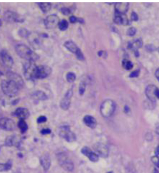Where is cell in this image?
Listing matches in <instances>:
<instances>
[{
	"label": "cell",
	"mask_w": 159,
	"mask_h": 173,
	"mask_svg": "<svg viewBox=\"0 0 159 173\" xmlns=\"http://www.w3.org/2000/svg\"><path fill=\"white\" fill-rule=\"evenodd\" d=\"M31 43L33 46H37L40 44V40L37 37H34L33 39H31Z\"/></svg>",
	"instance_id": "obj_36"
},
{
	"label": "cell",
	"mask_w": 159,
	"mask_h": 173,
	"mask_svg": "<svg viewBox=\"0 0 159 173\" xmlns=\"http://www.w3.org/2000/svg\"><path fill=\"white\" fill-rule=\"evenodd\" d=\"M94 149L98 154L102 157H106L108 156L109 150L105 145L101 143H95L94 145Z\"/></svg>",
	"instance_id": "obj_12"
},
{
	"label": "cell",
	"mask_w": 159,
	"mask_h": 173,
	"mask_svg": "<svg viewBox=\"0 0 159 173\" xmlns=\"http://www.w3.org/2000/svg\"><path fill=\"white\" fill-rule=\"evenodd\" d=\"M139 71L138 70H136V71H133L132 72H131L130 74V77L131 78H135V77H138V75H139Z\"/></svg>",
	"instance_id": "obj_39"
},
{
	"label": "cell",
	"mask_w": 159,
	"mask_h": 173,
	"mask_svg": "<svg viewBox=\"0 0 159 173\" xmlns=\"http://www.w3.org/2000/svg\"><path fill=\"white\" fill-rule=\"evenodd\" d=\"M59 28L60 29L62 30H65L68 28V23L67 20L65 19H63L60 21L59 24Z\"/></svg>",
	"instance_id": "obj_30"
},
{
	"label": "cell",
	"mask_w": 159,
	"mask_h": 173,
	"mask_svg": "<svg viewBox=\"0 0 159 173\" xmlns=\"http://www.w3.org/2000/svg\"><path fill=\"white\" fill-rule=\"evenodd\" d=\"M153 173H159V171H158V170H157L156 169H155L153 170Z\"/></svg>",
	"instance_id": "obj_49"
},
{
	"label": "cell",
	"mask_w": 159,
	"mask_h": 173,
	"mask_svg": "<svg viewBox=\"0 0 159 173\" xmlns=\"http://www.w3.org/2000/svg\"><path fill=\"white\" fill-rule=\"evenodd\" d=\"M142 45V40L140 39H136L129 43V46L131 49L136 50L138 48H140Z\"/></svg>",
	"instance_id": "obj_24"
},
{
	"label": "cell",
	"mask_w": 159,
	"mask_h": 173,
	"mask_svg": "<svg viewBox=\"0 0 159 173\" xmlns=\"http://www.w3.org/2000/svg\"><path fill=\"white\" fill-rule=\"evenodd\" d=\"M83 121L87 126L92 129L95 128L97 126V121L94 117L90 116V115L85 116L84 117Z\"/></svg>",
	"instance_id": "obj_20"
},
{
	"label": "cell",
	"mask_w": 159,
	"mask_h": 173,
	"mask_svg": "<svg viewBox=\"0 0 159 173\" xmlns=\"http://www.w3.org/2000/svg\"><path fill=\"white\" fill-rule=\"evenodd\" d=\"M131 19L134 21H138V14L134 12H132L131 15Z\"/></svg>",
	"instance_id": "obj_41"
},
{
	"label": "cell",
	"mask_w": 159,
	"mask_h": 173,
	"mask_svg": "<svg viewBox=\"0 0 159 173\" xmlns=\"http://www.w3.org/2000/svg\"><path fill=\"white\" fill-rule=\"evenodd\" d=\"M2 24V22L1 20H0V27L1 26Z\"/></svg>",
	"instance_id": "obj_50"
},
{
	"label": "cell",
	"mask_w": 159,
	"mask_h": 173,
	"mask_svg": "<svg viewBox=\"0 0 159 173\" xmlns=\"http://www.w3.org/2000/svg\"><path fill=\"white\" fill-rule=\"evenodd\" d=\"M66 78L67 81L70 83H72L74 82L76 79V74L74 72H69L67 73L66 75Z\"/></svg>",
	"instance_id": "obj_31"
},
{
	"label": "cell",
	"mask_w": 159,
	"mask_h": 173,
	"mask_svg": "<svg viewBox=\"0 0 159 173\" xmlns=\"http://www.w3.org/2000/svg\"><path fill=\"white\" fill-rule=\"evenodd\" d=\"M7 76L8 77V79L14 81L15 82L18 84L19 86L21 88L22 87L23 84H24L23 80L21 77L20 75H19L18 74H16L15 72H9L7 73Z\"/></svg>",
	"instance_id": "obj_16"
},
{
	"label": "cell",
	"mask_w": 159,
	"mask_h": 173,
	"mask_svg": "<svg viewBox=\"0 0 159 173\" xmlns=\"http://www.w3.org/2000/svg\"><path fill=\"white\" fill-rule=\"evenodd\" d=\"M113 173L112 172H108V173Z\"/></svg>",
	"instance_id": "obj_52"
},
{
	"label": "cell",
	"mask_w": 159,
	"mask_h": 173,
	"mask_svg": "<svg viewBox=\"0 0 159 173\" xmlns=\"http://www.w3.org/2000/svg\"><path fill=\"white\" fill-rule=\"evenodd\" d=\"M76 55L77 57L80 60H84V55L83 54L82 51H81V50L79 49L78 51H77V53H76Z\"/></svg>",
	"instance_id": "obj_37"
},
{
	"label": "cell",
	"mask_w": 159,
	"mask_h": 173,
	"mask_svg": "<svg viewBox=\"0 0 159 173\" xmlns=\"http://www.w3.org/2000/svg\"><path fill=\"white\" fill-rule=\"evenodd\" d=\"M156 86L153 85H150L148 86L146 88V95L148 97V98L149 99L150 101H152V102H155L156 101V96L155 95V92L156 90Z\"/></svg>",
	"instance_id": "obj_17"
},
{
	"label": "cell",
	"mask_w": 159,
	"mask_h": 173,
	"mask_svg": "<svg viewBox=\"0 0 159 173\" xmlns=\"http://www.w3.org/2000/svg\"><path fill=\"white\" fill-rule=\"evenodd\" d=\"M58 161L61 167L67 171H72L74 169V165L71 160L68 159L64 153H60L58 156Z\"/></svg>",
	"instance_id": "obj_6"
},
{
	"label": "cell",
	"mask_w": 159,
	"mask_h": 173,
	"mask_svg": "<svg viewBox=\"0 0 159 173\" xmlns=\"http://www.w3.org/2000/svg\"><path fill=\"white\" fill-rule=\"evenodd\" d=\"M39 6L43 12L46 13L50 11L51 8V4L50 3L43 2V3H39Z\"/></svg>",
	"instance_id": "obj_26"
},
{
	"label": "cell",
	"mask_w": 159,
	"mask_h": 173,
	"mask_svg": "<svg viewBox=\"0 0 159 173\" xmlns=\"http://www.w3.org/2000/svg\"><path fill=\"white\" fill-rule=\"evenodd\" d=\"M4 18L6 21L10 22H21L23 21V18L22 16L13 12L8 11L4 13Z\"/></svg>",
	"instance_id": "obj_10"
},
{
	"label": "cell",
	"mask_w": 159,
	"mask_h": 173,
	"mask_svg": "<svg viewBox=\"0 0 159 173\" xmlns=\"http://www.w3.org/2000/svg\"><path fill=\"white\" fill-rule=\"evenodd\" d=\"M3 75V72H2L0 71V75Z\"/></svg>",
	"instance_id": "obj_51"
},
{
	"label": "cell",
	"mask_w": 159,
	"mask_h": 173,
	"mask_svg": "<svg viewBox=\"0 0 159 173\" xmlns=\"http://www.w3.org/2000/svg\"><path fill=\"white\" fill-rule=\"evenodd\" d=\"M129 4L126 2L117 3L115 4V10L118 13L125 14V12L128 10Z\"/></svg>",
	"instance_id": "obj_21"
},
{
	"label": "cell",
	"mask_w": 159,
	"mask_h": 173,
	"mask_svg": "<svg viewBox=\"0 0 159 173\" xmlns=\"http://www.w3.org/2000/svg\"><path fill=\"white\" fill-rule=\"evenodd\" d=\"M47 119L46 117L45 116H41L37 118V122L38 123H44L46 121Z\"/></svg>",
	"instance_id": "obj_38"
},
{
	"label": "cell",
	"mask_w": 159,
	"mask_h": 173,
	"mask_svg": "<svg viewBox=\"0 0 159 173\" xmlns=\"http://www.w3.org/2000/svg\"><path fill=\"white\" fill-rule=\"evenodd\" d=\"M16 51L21 58L28 61H34L38 60V55L25 44H18L16 46Z\"/></svg>",
	"instance_id": "obj_1"
},
{
	"label": "cell",
	"mask_w": 159,
	"mask_h": 173,
	"mask_svg": "<svg viewBox=\"0 0 159 173\" xmlns=\"http://www.w3.org/2000/svg\"><path fill=\"white\" fill-rule=\"evenodd\" d=\"M51 68L47 65L37 66L36 79H44L48 77L51 72Z\"/></svg>",
	"instance_id": "obj_9"
},
{
	"label": "cell",
	"mask_w": 159,
	"mask_h": 173,
	"mask_svg": "<svg viewBox=\"0 0 159 173\" xmlns=\"http://www.w3.org/2000/svg\"><path fill=\"white\" fill-rule=\"evenodd\" d=\"M37 66L34 64V61H29L24 65V75L28 79H36Z\"/></svg>",
	"instance_id": "obj_4"
},
{
	"label": "cell",
	"mask_w": 159,
	"mask_h": 173,
	"mask_svg": "<svg viewBox=\"0 0 159 173\" xmlns=\"http://www.w3.org/2000/svg\"><path fill=\"white\" fill-rule=\"evenodd\" d=\"M34 96L38 99L41 100H44L47 99V95H45V93L42 91H37L36 93H34Z\"/></svg>",
	"instance_id": "obj_28"
},
{
	"label": "cell",
	"mask_w": 159,
	"mask_h": 173,
	"mask_svg": "<svg viewBox=\"0 0 159 173\" xmlns=\"http://www.w3.org/2000/svg\"><path fill=\"white\" fill-rule=\"evenodd\" d=\"M1 88L5 94L8 96L13 97L18 94L21 88L14 81L8 79L2 82Z\"/></svg>",
	"instance_id": "obj_2"
},
{
	"label": "cell",
	"mask_w": 159,
	"mask_h": 173,
	"mask_svg": "<svg viewBox=\"0 0 159 173\" xmlns=\"http://www.w3.org/2000/svg\"><path fill=\"white\" fill-rule=\"evenodd\" d=\"M2 61L5 67L11 68L13 65V59L10 54L5 50H3L1 53Z\"/></svg>",
	"instance_id": "obj_11"
},
{
	"label": "cell",
	"mask_w": 159,
	"mask_h": 173,
	"mask_svg": "<svg viewBox=\"0 0 159 173\" xmlns=\"http://www.w3.org/2000/svg\"><path fill=\"white\" fill-rule=\"evenodd\" d=\"M115 103L111 100H106L104 101L100 107L101 113L105 117H109L113 115L115 111Z\"/></svg>",
	"instance_id": "obj_3"
},
{
	"label": "cell",
	"mask_w": 159,
	"mask_h": 173,
	"mask_svg": "<svg viewBox=\"0 0 159 173\" xmlns=\"http://www.w3.org/2000/svg\"><path fill=\"white\" fill-rule=\"evenodd\" d=\"M105 53L104 51H101L99 53V55L100 57H103V56H105Z\"/></svg>",
	"instance_id": "obj_46"
},
{
	"label": "cell",
	"mask_w": 159,
	"mask_h": 173,
	"mask_svg": "<svg viewBox=\"0 0 159 173\" xmlns=\"http://www.w3.org/2000/svg\"><path fill=\"white\" fill-rule=\"evenodd\" d=\"M64 46L69 50L76 54L77 51L80 48L76 46V44L71 40H68L64 43Z\"/></svg>",
	"instance_id": "obj_22"
},
{
	"label": "cell",
	"mask_w": 159,
	"mask_h": 173,
	"mask_svg": "<svg viewBox=\"0 0 159 173\" xmlns=\"http://www.w3.org/2000/svg\"><path fill=\"white\" fill-rule=\"evenodd\" d=\"M81 153L84 156L88 157V159H90L91 162H97V161H98L99 159L98 155H97V153L92 152L88 147L87 146L83 147L81 149Z\"/></svg>",
	"instance_id": "obj_14"
},
{
	"label": "cell",
	"mask_w": 159,
	"mask_h": 173,
	"mask_svg": "<svg viewBox=\"0 0 159 173\" xmlns=\"http://www.w3.org/2000/svg\"><path fill=\"white\" fill-rule=\"evenodd\" d=\"M18 126L20 129L22 134H24L27 131L28 129V126L24 120L20 119V120L18 123Z\"/></svg>",
	"instance_id": "obj_25"
},
{
	"label": "cell",
	"mask_w": 159,
	"mask_h": 173,
	"mask_svg": "<svg viewBox=\"0 0 159 173\" xmlns=\"http://www.w3.org/2000/svg\"><path fill=\"white\" fill-rule=\"evenodd\" d=\"M73 92L72 90H69L67 91L64 98L61 100L60 102V106L63 110L68 109L69 107L71 102V98L72 96Z\"/></svg>",
	"instance_id": "obj_13"
},
{
	"label": "cell",
	"mask_w": 159,
	"mask_h": 173,
	"mask_svg": "<svg viewBox=\"0 0 159 173\" xmlns=\"http://www.w3.org/2000/svg\"><path fill=\"white\" fill-rule=\"evenodd\" d=\"M114 21L118 24L127 25L129 23V20L125 14L118 13L116 12L114 18Z\"/></svg>",
	"instance_id": "obj_15"
},
{
	"label": "cell",
	"mask_w": 159,
	"mask_h": 173,
	"mask_svg": "<svg viewBox=\"0 0 159 173\" xmlns=\"http://www.w3.org/2000/svg\"><path fill=\"white\" fill-rule=\"evenodd\" d=\"M19 34L22 37H29V36L30 34V33L29 32V31L27 29L22 28L20 29L19 31Z\"/></svg>",
	"instance_id": "obj_32"
},
{
	"label": "cell",
	"mask_w": 159,
	"mask_h": 173,
	"mask_svg": "<svg viewBox=\"0 0 159 173\" xmlns=\"http://www.w3.org/2000/svg\"><path fill=\"white\" fill-rule=\"evenodd\" d=\"M122 64L124 68L126 70H129L133 68V64L131 61H129L128 60H124L123 61Z\"/></svg>",
	"instance_id": "obj_29"
},
{
	"label": "cell",
	"mask_w": 159,
	"mask_h": 173,
	"mask_svg": "<svg viewBox=\"0 0 159 173\" xmlns=\"http://www.w3.org/2000/svg\"><path fill=\"white\" fill-rule=\"evenodd\" d=\"M40 162L45 171L48 170L51 166V160L50 155L48 153H45L40 158Z\"/></svg>",
	"instance_id": "obj_18"
},
{
	"label": "cell",
	"mask_w": 159,
	"mask_h": 173,
	"mask_svg": "<svg viewBox=\"0 0 159 173\" xmlns=\"http://www.w3.org/2000/svg\"><path fill=\"white\" fill-rule=\"evenodd\" d=\"M60 20L57 15L52 14L47 16L45 19L44 23L47 28H54L59 24Z\"/></svg>",
	"instance_id": "obj_8"
},
{
	"label": "cell",
	"mask_w": 159,
	"mask_h": 173,
	"mask_svg": "<svg viewBox=\"0 0 159 173\" xmlns=\"http://www.w3.org/2000/svg\"><path fill=\"white\" fill-rule=\"evenodd\" d=\"M156 132L157 134H159V126H158V127L156 128Z\"/></svg>",
	"instance_id": "obj_48"
},
{
	"label": "cell",
	"mask_w": 159,
	"mask_h": 173,
	"mask_svg": "<svg viewBox=\"0 0 159 173\" xmlns=\"http://www.w3.org/2000/svg\"><path fill=\"white\" fill-rule=\"evenodd\" d=\"M14 121L10 118L4 117L0 118V128L7 131H12L15 129Z\"/></svg>",
	"instance_id": "obj_7"
},
{
	"label": "cell",
	"mask_w": 159,
	"mask_h": 173,
	"mask_svg": "<svg viewBox=\"0 0 159 173\" xmlns=\"http://www.w3.org/2000/svg\"><path fill=\"white\" fill-rule=\"evenodd\" d=\"M14 115L20 119H26L29 116V112L27 108L23 107H19L14 112Z\"/></svg>",
	"instance_id": "obj_19"
},
{
	"label": "cell",
	"mask_w": 159,
	"mask_h": 173,
	"mask_svg": "<svg viewBox=\"0 0 159 173\" xmlns=\"http://www.w3.org/2000/svg\"><path fill=\"white\" fill-rule=\"evenodd\" d=\"M151 160L155 166L159 167V157H158V156L156 155L152 157Z\"/></svg>",
	"instance_id": "obj_33"
},
{
	"label": "cell",
	"mask_w": 159,
	"mask_h": 173,
	"mask_svg": "<svg viewBox=\"0 0 159 173\" xmlns=\"http://www.w3.org/2000/svg\"><path fill=\"white\" fill-rule=\"evenodd\" d=\"M61 11H62L63 14H64V15H66L69 14L70 13V10L68 8H62L61 9Z\"/></svg>",
	"instance_id": "obj_40"
},
{
	"label": "cell",
	"mask_w": 159,
	"mask_h": 173,
	"mask_svg": "<svg viewBox=\"0 0 159 173\" xmlns=\"http://www.w3.org/2000/svg\"><path fill=\"white\" fill-rule=\"evenodd\" d=\"M12 163L9 161L6 164H0V172L7 171L12 167Z\"/></svg>",
	"instance_id": "obj_27"
},
{
	"label": "cell",
	"mask_w": 159,
	"mask_h": 173,
	"mask_svg": "<svg viewBox=\"0 0 159 173\" xmlns=\"http://www.w3.org/2000/svg\"><path fill=\"white\" fill-rule=\"evenodd\" d=\"M51 132V131L50 129H43L41 131V134L43 135L48 134Z\"/></svg>",
	"instance_id": "obj_42"
},
{
	"label": "cell",
	"mask_w": 159,
	"mask_h": 173,
	"mask_svg": "<svg viewBox=\"0 0 159 173\" xmlns=\"http://www.w3.org/2000/svg\"><path fill=\"white\" fill-rule=\"evenodd\" d=\"M155 75H156V77L157 79H158V81H159V68H158V69L156 70V71Z\"/></svg>",
	"instance_id": "obj_44"
},
{
	"label": "cell",
	"mask_w": 159,
	"mask_h": 173,
	"mask_svg": "<svg viewBox=\"0 0 159 173\" xmlns=\"http://www.w3.org/2000/svg\"><path fill=\"white\" fill-rule=\"evenodd\" d=\"M69 20L72 23H74L77 21V18L74 16H72L70 17Z\"/></svg>",
	"instance_id": "obj_43"
},
{
	"label": "cell",
	"mask_w": 159,
	"mask_h": 173,
	"mask_svg": "<svg viewBox=\"0 0 159 173\" xmlns=\"http://www.w3.org/2000/svg\"><path fill=\"white\" fill-rule=\"evenodd\" d=\"M136 30L134 27H130L128 29L127 33L129 36H134L136 33Z\"/></svg>",
	"instance_id": "obj_35"
},
{
	"label": "cell",
	"mask_w": 159,
	"mask_h": 173,
	"mask_svg": "<svg viewBox=\"0 0 159 173\" xmlns=\"http://www.w3.org/2000/svg\"><path fill=\"white\" fill-rule=\"evenodd\" d=\"M17 143L16 138L13 135L8 136L5 140V145L7 146H15L18 144Z\"/></svg>",
	"instance_id": "obj_23"
},
{
	"label": "cell",
	"mask_w": 159,
	"mask_h": 173,
	"mask_svg": "<svg viewBox=\"0 0 159 173\" xmlns=\"http://www.w3.org/2000/svg\"><path fill=\"white\" fill-rule=\"evenodd\" d=\"M59 135L68 142H74L76 139V134L72 131H71L69 126H64L61 127L59 131Z\"/></svg>",
	"instance_id": "obj_5"
},
{
	"label": "cell",
	"mask_w": 159,
	"mask_h": 173,
	"mask_svg": "<svg viewBox=\"0 0 159 173\" xmlns=\"http://www.w3.org/2000/svg\"><path fill=\"white\" fill-rule=\"evenodd\" d=\"M155 95H156V96L157 98H158L159 99V89H158V88H157L156 90Z\"/></svg>",
	"instance_id": "obj_45"
},
{
	"label": "cell",
	"mask_w": 159,
	"mask_h": 173,
	"mask_svg": "<svg viewBox=\"0 0 159 173\" xmlns=\"http://www.w3.org/2000/svg\"><path fill=\"white\" fill-rule=\"evenodd\" d=\"M85 84L84 83H81L80 84V88H79V92L80 95H83L85 92Z\"/></svg>",
	"instance_id": "obj_34"
},
{
	"label": "cell",
	"mask_w": 159,
	"mask_h": 173,
	"mask_svg": "<svg viewBox=\"0 0 159 173\" xmlns=\"http://www.w3.org/2000/svg\"><path fill=\"white\" fill-rule=\"evenodd\" d=\"M155 153H156V156H159V146H158L156 150V152H155Z\"/></svg>",
	"instance_id": "obj_47"
}]
</instances>
